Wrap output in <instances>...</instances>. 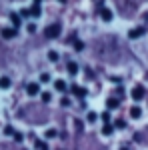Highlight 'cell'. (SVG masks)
Listing matches in <instances>:
<instances>
[{
  "label": "cell",
  "instance_id": "1",
  "mask_svg": "<svg viewBox=\"0 0 148 150\" xmlns=\"http://www.w3.org/2000/svg\"><path fill=\"white\" fill-rule=\"evenodd\" d=\"M60 30H62L60 24H50L44 30V34H46V38H58V36H60Z\"/></svg>",
  "mask_w": 148,
  "mask_h": 150
},
{
  "label": "cell",
  "instance_id": "2",
  "mask_svg": "<svg viewBox=\"0 0 148 150\" xmlns=\"http://www.w3.org/2000/svg\"><path fill=\"white\" fill-rule=\"evenodd\" d=\"M144 32H146V26H138V28H132V30L128 32V36H130V38H140Z\"/></svg>",
  "mask_w": 148,
  "mask_h": 150
},
{
  "label": "cell",
  "instance_id": "3",
  "mask_svg": "<svg viewBox=\"0 0 148 150\" xmlns=\"http://www.w3.org/2000/svg\"><path fill=\"white\" fill-rule=\"evenodd\" d=\"M98 12H100V18H102L104 22H110V20H112V10H110V8H104L102 6Z\"/></svg>",
  "mask_w": 148,
  "mask_h": 150
},
{
  "label": "cell",
  "instance_id": "4",
  "mask_svg": "<svg viewBox=\"0 0 148 150\" xmlns=\"http://www.w3.org/2000/svg\"><path fill=\"white\" fill-rule=\"evenodd\" d=\"M26 92L30 94V96H36V94L40 92V86H38V84H36V82H30V84H28V86H26Z\"/></svg>",
  "mask_w": 148,
  "mask_h": 150
},
{
  "label": "cell",
  "instance_id": "5",
  "mask_svg": "<svg viewBox=\"0 0 148 150\" xmlns=\"http://www.w3.org/2000/svg\"><path fill=\"white\" fill-rule=\"evenodd\" d=\"M144 88H142V86H136V88H134V90H132V98H134V100H142V98H144Z\"/></svg>",
  "mask_w": 148,
  "mask_h": 150
},
{
  "label": "cell",
  "instance_id": "6",
  "mask_svg": "<svg viewBox=\"0 0 148 150\" xmlns=\"http://www.w3.org/2000/svg\"><path fill=\"white\" fill-rule=\"evenodd\" d=\"M16 36V28H2V38H14Z\"/></svg>",
  "mask_w": 148,
  "mask_h": 150
},
{
  "label": "cell",
  "instance_id": "7",
  "mask_svg": "<svg viewBox=\"0 0 148 150\" xmlns=\"http://www.w3.org/2000/svg\"><path fill=\"white\" fill-rule=\"evenodd\" d=\"M72 92L76 94L78 98H84V96H86V90H84V88H80V86H74V88H72Z\"/></svg>",
  "mask_w": 148,
  "mask_h": 150
},
{
  "label": "cell",
  "instance_id": "8",
  "mask_svg": "<svg viewBox=\"0 0 148 150\" xmlns=\"http://www.w3.org/2000/svg\"><path fill=\"white\" fill-rule=\"evenodd\" d=\"M10 20H12V24H14V28L20 26V16H18L16 12H12V14H10Z\"/></svg>",
  "mask_w": 148,
  "mask_h": 150
},
{
  "label": "cell",
  "instance_id": "9",
  "mask_svg": "<svg viewBox=\"0 0 148 150\" xmlns=\"http://www.w3.org/2000/svg\"><path fill=\"white\" fill-rule=\"evenodd\" d=\"M54 88L60 90V92H64V90H66V82H64V80H56V82H54Z\"/></svg>",
  "mask_w": 148,
  "mask_h": 150
},
{
  "label": "cell",
  "instance_id": "10",
  "mask_svg": "<svg viewBox=\"0 0 148 150\" xmlns=\"http://www.w3.org/2000/svg\"><path fill=\"white\" fill-rule=\"evenodd\" d=\"M140 114H142V110H140L138 106H132V108H130V116H132V118H140Z\"/></svg>",
  "mask_w": 148,
  "mask_h": 150
},
{
  "label": "cell",
  "instance_id": "11",
  "mask_svg": "<svg viewBox=\"0 0 148 150\" xmlns=\"http://www.w3.org/2000/svg\"><path fill=\"white\" fill-rule=\"evenodd\" d=\"M8 86H10V78L8 76H2L0 78V88H8Z\"/></svg>",
  "mask_w": 148,
  "mask_h": 150
},
{
  "label": "cell",
  "instance_id": "12",
  "mask_svg": "<svg viewBox=\"0 0 148 150\" xmlns=\"http://www.w3.org/2000/svg\"><path fill=\"white\" fill-rule=\"evenodd\" d=\"M106 106H108V110H112V108H118V100H116V98H110V100L106 102Z\"/></svg>",
  "mask_w": 148,
  "mask_h": 150
},
{
  "label": "cell",
  "instance_id": "13",
  "mask_svg": "<svg viewBox=\"0 0 148 150\" xmlns=\"http://www.w3.org/2000/svg\"><path fill=\"white\" fill-rule=\"evenodd\" d=\"M68 72H70V74H72V76H74V74L78 72V66H76L74 62H68Z\"/></svg>",
  "mask_w": 148,
  "mask_h": 150
},
{
  "label": "cell",
  "instance_id": "14",
  "mask_svg": "<svg viewBox=\"0 0 148 150\" xmlns=\"http://www.w3.org/2000/svg\"><path fill=\"white\" fill-rule=\"evenodd\" d=\"M30 14H32V16H40V6H38V4H34V6L30 8Z\"/></svg>",
  "mask_w": 148,
  "mask_h": 150
},
{
  "label": "cell",
  "instance_id": "15",
  "mask_svg": "<svg viewBox=\"0 0 148 150\" xmlns=\"http://www.w3.org/2000/svg\"><path fill=\"white\" fill-rule=\"evenodd\" d=\"M48 60H50V62H56V60H58V54L54 52V50H50V52H48Z\"/></svg>",
  "mask_w": 148,
  "mask_h": 150
},
{
  "label": "cell",
  "instance_id": "16",
  "mask_svg": "<svg viewBox=\"0 0 148 150\" xmlns=\"http://www.w3.org/2000/svg\"><path fill=\"white\" fill-rule=\"evenodd\" d=\"M112 130H114L112 124H106V126L102 128V132H104V134H112Z\"/></svg>",
  "mask_w": 148,
  "mask_h": 150
},
{
  "label": "cell",
  "instance_id": "17",
  "mask_svg": "<svg viewBox=\"0 0 148 150\" xmlns=\"http://www.w3.org/2000/svg\"><path fill=\"white\" fill-rule=\"evenodd\" d=\"M54 136H56V130H54V128L46 130V138H54Z\"/></svg>",
  "mask_w": 148,
  "mask_h": 150
},
{
  "label": "cell",
  "instance_id": "18",
  "mask_svg": "<svg viewBox=\"0 0 148 150\" xmlns=\"http://www.w3.org/2000/svg\"><path fill=\"white\" fill-rule=\"evenodd\" d=\"M50 100H52L50 92H42V102H50Z\"/></svg>",
  "mask_w": 148,
  "mask_h": 150
},
{
  "label": "cell",
  "instance_id": "19",
  "mask_svg": "<svg viewBox=\"0 0 148 150\" xmlns=\"http://www.w3.org/2000/svg\"><path fill=\"white\" fill-rule=\"evenodd\" d=\"M124 126H126L124 120H116V128H124Z\"/></svg>",
  "mask_w": 148,
  "mask_h": 150
},
{
  "label": "cell",
  "instance_id": "20",
  "mask_svg": "<svg viewBox=\"0 0 148 150\" xmlns=\"http://www.w3.org/2000/svg\"><path fill=\"white\" fill-rule=\"evenodd\" d=\"M36 146H38L40 150H48V146H46L44 142H36Z\"/></svg>",
  "mask_w": 148,
  "mask_h": 150
},
{
  "label": "cell",
  "instance_id": "21",
  "mask_svg": "<svg viewBox=\"0 0 148 150\" xmlns=\"http://www.w3.org/2000/svg\"><path fill=\"white\" fill-rule=\"evenodd\" d=\"M88 120L94 122V120H96V112H88Z\"/></svg>",
  "mask_w": 148,
  "mask_h": 150
},
{
  "label": "cell",
  "instance_id": "22",
  "mask_svg": "<svg viewBox=\"0 0 148 150\" xmlns=\"http://www.w3.org/2000/svg\"><path fill=\"white\" fill-rule=\"evenodd\" d=\"M74 48H76V50H78V52H80V50L84 48V42H76V44H74Z\"/></svg>",
  "mask_w": 148,
  "mask_h": 150
},
{
  "label": "cell",
  "instance_id": "23",
  "mask_svg": "<svg viewBox=\"0 0 148 150\" xmlns=\"http://www.w3.org/2000/svg\"><path fill=\"white\" fill-rule=\"evenodd\" d=\"M102 120H104V122H110V114H108V112H104V114H102Z\"/></svg>",
  "mask_w": 148,
  "mask_h": 150
},
{
  "label": "cell",
  "instance_id": "24",
  "mask_svg": "<svg viewBox=\"0 0 148 150\" xmlns=\"http://www.w3.org/2000/svg\"><path fill=\"white\" fill-rule=\"evenodd\" d=\"M40 80H42V82H48V80H50V76H48V74H42V76H40Z\"/></svg>",
  "mask_w": 148,
  "mask_h": 150
},
{
  "label": "cell",
  "instance_id": "25",
  "mask_svg": "<svg viewBox=\"0 0 148 150\" xmlns=\"http://www.w3.org/2000/svg\"><path fill=\"white\" fill-rule=\"evenodd\" d=\"M4 132H6L8 136H10V134H14V130H12V126H6V130H4Z\"/></svg>",
  "mask_w": 148,
  "mask_h": 150
},
{
  "label": "cell",
  "instance_id": "26",
  "mask_svg": "<svg viewBox=\"0 0 148 150\" xmlns=\"http://www.w3.org/2000/svg\"><path fill=\"white\" fill-rule=\"evenodd\" d=\"M34 4H40V0H34Z\"/></svg>",
  "mask_w": 148,
  "mask_h": 150
},
{
  "label": "cell",
  "instance_id": "27",
  "mask_svg": "<svg viewBox=\"0 0 148 150\" xmlns=\"http://www.w3.org/2000/svg\"><path fill=\"white\" fill-rule=\"evenodd\" d=\"M120 150H128V148H126V146H122V148H120Z\"/></svg>",
  "mask_w": 148,
  "mask_h": 150
},
{
  "label": "cell",
  "instance_id": "28",
  "mask_svg": "<svg viewBox=\"0 0 148 150\" xmlns=\"http://www.w3.org/2000/svg\"><path fill=\"white\" fill-rule=\"evenodd\" d=\"M60 2H66V0H60Z\"/></svg>",
  "mask_w": 148,
  "mask_h": 150
}]
</instances>
